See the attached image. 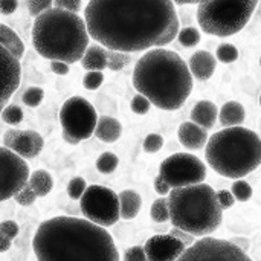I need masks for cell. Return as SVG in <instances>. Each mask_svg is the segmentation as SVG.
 <instances>
[{"label":"cell","instance_id":"1","mask_svg":"<svg viewBox=\"0 0 261 261\" xmlns=\"http://www.w3.org/2000/svg\"><path fill=\"white\" fill-rule=\"evenodd\" d=\"M84 23L99 46L122 54L170 44L180 24L170 0H92L84 8Z\"/></svg>","mask_w":261,"mask_h":261},{"label":"cell","instance_id":"2","mask_svg":"<svg viewBox=\"0 0 261 261\" xmlns=\"http://www.w3.org/2000/svg\"><path fill=\"white\" fill-rule=\"evenodd\" d=\"M32 249L37 261H119L106 228L69 216L43 222L34 236Z\"/></svg>","mask_w":261,"mask_h":261},{"label":"cell","instance_id":"3","mask_svg":"<svg viewBox=\"0 0 261 261\" xmlns=\"http://www.w3.org/2000/svg\"><path fill=\"white\" fill-rule=\"evenodd\" d=\"M133 87L162 110L180 109L193 92V76L184 58L168 49L144 54L133 70Z\"/></svg>","mask_w":261,"mask_h":261},{"label":"cell","instance_id":"4","mask_svg":"<svg viewBox=\"0 0 261 261\" xmlns=\"http://www.w3.org/2000/svg\"><path fill=\"white\" fill-rule=\"evenodd\" d=\"M32 44L41 57L50 61L66 64L81 61L89 46L84 18L78 14L50 8L34 20Z\"/></svg>","mask_w":261,"mask_h":261},{"label":"cell","instance_id":"5","mask_svg":"<svg viewBox=\"0 0 261 261\" xmlns=\"http://www.w3.org/2000/svg\"><path fill=\"white\" fill-rule=\"evenodd\" d=\"M205 158L216 173L239 180L260 165V136L245 127L223 128L208 139Z\"/></svg>","mask_w":261,"mask_h":261},{"label":"cell","instance_id":"6","mask_svg":"<svg viewBox=\"0 0 261 261\" xmlns=\"http://www.w3.org/2000/svg\"><path fill=\"white\" fill-rule=\"evenodd\" d=\"M167 202L173 228L193 237H208L222 223V210L210 185L174 188L168 193Z\"/></svg>","mask_w":261,"mask_h":261},{"label":"cell","instance_id":"7","mask_svg":"<svg viewBox=\"0 0 261 261\" xmlns=\"http://www.w3.org/2000/svg\"><path fill=\"white\" fill-rule=\"evenodd\" d=\"M257 0H216L197 6V21L203 32L216 37H229L240 32L251 20Z\"/></svg>","mask_w":261,"mask_h":261},{"label":"cell","instance_id":"8","mask_svg":"<svg viewBox=\"0 0 261 261\" xmlns=\"http://www.w3.org/2000/svg\"><path fill=\"white\" fill-rule=\"evenodd\" d=\"M60 122L63 128V139L67 144L76 145L93 135L98 115L95 107L87 99L72 96L61 106Z\"/></svg>","mask_w":261,"mask_h":261},{"label":"cell","instance_id":"9","mask_svg":"<svg viewBox=\"0 0 261 261\" xmlns=\"http://www.w3.org/2000/svg\"><path fill=\"white\" fill-rule=\"evenodd\" d=\"M159 177L171 188H185L203 184L206 179L205 164L194 154L176 153L162 161Z\"/></svg>","mask_w":261,"mask_h":261},{"label":"cell","instance_id":"10","mask_svg":"<svg viewBox=\"0 0 261 261\" xmlns=\"http://www.w3.org/2000/svg\"><path fill=\"white\" fill-rule=\"evenodd\" d=\"M80 200L81 213L90 223L101 228H109L119 220V202L118 194L113 190L90 185Z\"/></svg>","mask_w":261,"mask_h":261},{"label":"cell","instance_id":"11","mask_svg":"<svg viewBox=\"0 0 261 261\" xmlns=\"http://www.w3.org/2000/svg\"><path fill=\"white\" fill-rule=\"evenodd\" d=\"M176 261H254L232 242L203 237L188 246Z\"/></svg>","mask_w":261,"mask_h":261},{"label":"cell","instance_id":"12","mask_svg":"<svg viewBox=\"0 0 261 261\" xmlns=\"http://www.w3.org/2000/svg\"><path fill=\"white\" fill-rule=\"evenodd\" d=\"M29 179V167L15 153L0 147V202L12 199Z\"/></svg>","mask_w":261,"mask_h":261},{"label":"cell","instance_id":"13","mask_svg":"<svg viewBox=\"0 0 261 261\" xmlns=\"http://www.w3.org/2000/svg\"><path fill=\"white\" fill-rule=\"evenodd\" d=\"M130 61L132 60L128 54L109 50L99 44H90L81 58V66L87 72H102L104 69L122 70Z\"/></svg>","mask_w":261,"mask_h":261},{"label":"cell","instance_id":"14","mask_svg":"<svg viewBox=\"0 0 261 261\" xmlns=\"http://www.w3.org/2000/svg\"><path fill=\"white\" fill-rule=\"evenodd\" d=\"M44 141L35 130H6L3 135V147L20 156L21 159H32L43 150Z\"/></svg>","mask_w":261,"mask_h":261},{"label":"cell","instance_id":"15","mask_svg":"<svg viewBox=\"0 0 261 261\" xmlns=\"http://www.w3.org/2000/svg\"><path fill=\"white\" fill-rule=\"evenodd\" d=\"M21 80V66L6 47L0 44V102H8L18 89Z\"/></svg>","mask_w":261,"mask_h":261},{"label":"cell","instance_id":"16","mask_svg":"<svg viewBox=\"0 0 261 261\" xmlns=\"http://www.w3.org/2000/svg\"><path fill=\"white\" fill-rule=\"evenodd\" d=\"M187 248L182 242L167 236H154L144 245L147 261H176Z\"/></svg>","mask_w":261,"mask_h":261},{"label":"cell","instance_id":"17","mask_svg":"<svg viewBox=\"0 0 261 261\" xmlns=\"http://www.w3.org/2000/svg\"><path fill=\"white\" fill-rule=\"evenodd\" d=\"M187 66H188L191 76L197 78L199 81H206L216 72L217 60L208 50H197L191 55Z\"/></svg>","mask_w":261,"mask_h":261},{"label":"cell","instance_id":"18","mask_svg":"<svg viewBox=\"0 0 261 261\" xmlns=\"http://www.w3.org/2000/svg\"><path fill=\"white\" fill-rule=\"evenodd\" d=\"M177 136H179L180 144L184 147H187L188 150H199L208 142L206 130H203L202 127L193 124L191 121L190 122L187 121L179 127Z\"/></svg>","mask_w":261,"mask_h":261},{"label":"cell","instance_id":"19","mask_svg":"<svg viewBox=\"0 0 261 261\" xmlns=\"http://www.w3.org/2000/svg\"><path fill=\"white\" fill-rule=\"evenodd\" d=\"M217 116H219V109L211 101H199L191 110V122L202 127L203 130L213 128Z\"/></svg>","mask_w":261,"mask_h":261},{"label":"cell","instance_id":"20","mask_svg":"<svg viewBox=\"0 0 261 261\" xmlns=\"http://www.w3.org/2000/svg\"><path fill=\"white\" fill-rule=\"evenodd\" d=\"M121 133H122V125H121V122L118 119H115L113 116H101V118H98L93 135L99 141L107 142V144L116 142L121 138Z\"/></svg>","mask_w":261,"mask_h":261},{"label":"cell","instance_id":"21","mask_svg":"<svg viewBox=\"0 0 261 261\" xmlns=\"http://www.w3.org/2000/svg\"><path fill=\"white\" fill-rule=\"evenodd\" d=\"M118 202H119V217H122L124 220L135 219L142 206L141 196L133 190H124L122 193H119Z\"/></svg>","mask_w":261,"mask_h":261},{"label":"cell","instance_id":"22","mask_svg":"<svg viewBox=\"0 0 261 261\" xmlns=\"http://www.w3.org/2000/svg\"><path fill=\"white\" fill-rule=\"evenodd\" d=\"M219 118L225 128L242 127V124L246 118V110L240 102L229 101V102L223 104V107L219 110Z\"/></svg>","mask_w":261,"mask_h":261},{"label":"cell","instance_id":"23","mask_svg":"<svg viewBox=\"0 0 261 261\" xmlns=\"http://www.w3.org/2000/svg\"><path fill=\"white\" fill-rule=\"evenodd\" d=\"M0 44L6 47L17 60H21L24 54V44L18 34L3 23H0Z\"/></svg>","mask_w":261,"mask_h":261},{"label":"cell","instance_id":"24","mask_svg":"<svg viewBox=\"0 0 261 261\" xmlns=\"http://www.w3.org/2000/svg\"><path fill=\"white\" fill-rule=\"evenodd\" d=\"M28 187L35 193L37 197H44L50 193L52 187H54V180L52 176L44 171V170H35L29 174L28 179Z\"/></svg>","mask_w":261,"mask_h":261},{"label":"cell","instance_id":"25","mask_svg":"<svg viewBox=\"0 0 261 261\" xmlns=\"http://www.w3.org/2000/svg\"><path fill=\"white\" fill-rule=\"evenodd\" d=\"M151 219L156 223H165L170 220V211H168V202L165 197L156 199L151 205V211H150Z\"/></svg>","mask_w":261,"mask_h":261},{"label":"cell","instance_id":"26","mask_svg":"<svg viewBox=\"0 0 261 261\" xmlns=\"http://www.w3.org/2000/svg\"><path fill=\"white\" fill-rule=\"evenodd\" d=\"M119 164V159L115 153H110V151H106L102 153L98 159H96V168L99 173L102 174H110L116 170Z\"/></svg>","mask_w":261,"mask_h":261},{"label":"cell","instance_id":"27","mask_svg":"<svg viewBox=\"0 0 261 261\" xmlns=\"http://www.w3.org/2000/svg\"><path fill=\"white\" fill-rule=\"evenodd\" d=\"M200 31L197 28H193V26H188V28H184L177 32V40L182 46L185 47H193V46H197L199 41H200Z\"/></svg>","mask_w":261,"mask_h":261},{"label":"cell","instance_id":"28","mask_svg":"<svg viewBox=\"0 0 261 261\" xmlns=\"http://www.w3.org/2000/svg\"><path fill=\"white\" fill-rule=\"evenodd\" d=\"M214 58L222 63H234L239 58V49L231 43H223L217 47Z\"/></svg>","mask_w":261,"mask_h":261},{"label":"cell","instance_id":"29","mask_svg":"<svg viewBox=\"0 0 261 261\" xmlns=\"http://www.w3.org/2000/svg\"><path fill=\"white\" fill-rule=\"evenodd\" d=\"M231 194L234 196L236 200L239 202H248L251 197H252V187L246 182V180H236L232 184V188H231Z\"/></svg>","mask_w":261,"mask_h":261},{"label":"cell","instance_id":"30","mask_svg":"<svg viewBox=\"0 0 261 261\" xmlns=\"http://www.w3.org/2000/svg\"><path fill=\"white\" fill-rule=\"evenodd\" d=\"M2 119L9 125H17L23 121V110L15 104H8L2 112Z\"/></svg>","mask_w":261,"mask_h":261},{"label":"cell","instance_id":"31","mask_svg":"<svg viewBox=\"0 0 261 261\" xmlns=\"http://www.w3.org/2000/svg\"><path fill=\"white\" fill-rule=\"evenodd\" d=\"M86 190H87V184H86V180H84L83 177H80V176H78V177H73V179L69 182V185H67V194H69V197H70L72 200L81 199Z\"/></svg>","mask_w":261,"mask_h":261},{"label":"cell","instance_id":"32","mask_svg":"<svg viewBox=\"0 0 261 261\" xmlns=\"http://www.w3.org/2000/svg\"><path fill=\"white\" fill-rule=\"evenodd\" d=\"M44 98V92L40 87H29L24 93H23V102L28 107H37L40 106V102Z\"/></svg>","mask_w":261,"mask_h":261},{"label":"cell","instance_id":"33","mask_svg":"<svg viewBox=\"0 0 261 261\" xmlns=\"http://www.w3.org/2000/svg\"><path fill=\"white\" fill-rule=\"evenodd\" d=\"M104 81V73L102 72H87L83 78V86L87 90H96Z\"/></svg>","mask_w":261,"mask_h":261},{"label":"cell","instance_id":"34","mask_svg":"<svg viewBox=\"0 0 261 261\" xmlns=\"http://www.w3.org/2000/svg\"><path fill=\"white\" fill-rule=\"evenodd\" d=\"M18 205H21V206H29V205H32L35 200H37V196H35V193L28 187V184L12 197Z\"/></svg>","mask_w":261,"mask_h":261},{"label":"cell","instance_id":"35","mask_svg":"<svg viewBox=\"0 0 261 261\" xmlns=\"http://www.w3.org/2000/svg\"><path fill=\"white\" fill-rule=\"evenodd\" d=\"M150 107H151L150 101L147 98H144L142 95H139V93L136 96H133L132 102H130V109L136 115H147L150 112Z\"/></svg>","mask_w":261,"mask_h":261},{"label":"cell","instance_id":"36","mask_svg":"<svg viewBox=\"0 0 261 261\" xmlns=\"http://www.w3.org/2000/svg\"><path fill=\"white\" fill-rule=\"evenodd\" d=\"M164 147V138L158 133H151L144 141V150L147 153H158Z\"/></svg>","mask_w":261,"mask_h":261},{"label":"cell","instance_id":"37","mask_svg":"<svg viewBox=\"0 0 261 261\" xmlns=\"http://www.w3.org/2000/svg\"><path fill=\"white\" fill-rule=\"evenodd\" d=\"M52 8V2L50 0H31L28 2V9H29V14L32 17H38L41 15L44 11L50 9Z\"/></svg>","mask_w":261,"mask_h":261},{"label":"cell","instance_id":"38","mask_svg":"<svg viewBox=\"0 0 261 261\" xmlns=\"http://www.w3.org/2000/svg\"><path fill=\"white\" fill-rule=\"evenodd\" d=\"M81 6H83V3L80 0H55V2H52V8L67 11L72 14H76L81 9Z\"/></svg>","mask_w":261,"mask_h":261},{"label":"cell","instance_id":"39","mask_svg":"<svg viewBox=\"0 0 261 261\" xmlns=\"http://www.w3.org/2000/svg\"><path fill=\"white\" fill-rule=\"evenodd\" d=\"M216 199H217V203L220 206V210H229L232 208V205L236 203V199L234 196L231 194V191L228 190H220V191H216Z\"/></svg>","mask_w":261,"mask_h":261},{"label":"cell","instance_id":"40","mask_svg":"<svg viewBox=\"0 0 261 261\" xmlns=\"http://www.w3.org/2000/svg\"><path fill=\"white\" fill-rule=\"evenodd\" d=\"M18 231H20L18 225H17L15 222H12V220L2 222V223H0V236L6 237V239L11 240V242H12V239H15V237L18 236Z\"/></svg>","mask_w":261,"mask_h":261},{"label":"cell","instance_id":"41","mask_svg":"<svg viewBox=\"0 0 261 261\" xmlns=\"http://www.w3.org/2000/svg\"><path fill=\"white\" fill-rule=\"evenodd\" d=\"M125 261H147L142 246H133L125 252Z\"/></svg>","mask_w":261,"mask_h":261},{"label":"cell","instance_id":"42","mask_svg":"<svg viewBox=\"0 0 261 261\" xmlns=\"http://www.w3.org/2000/svg\"><path fill=\"white\" fill-rule=\"evenodd\" d=\"M170 236L174 237V239H177L179 242H182L185 248H188V246H191L194 243V237L193 236H190V234H187V232H184V231H180L177 228H171Z\"/></svg>","mask_w":261,"mask_h":261},{"label":"cell","instance_id":"43","mask_svg":"<svg viewBox=\"0 0 261 261\" xmlns=\"http://www.w3.org/2000/svg\"><path fill=\"white\" fill-rule=\"evenodd\" d=\"M17 8H18V2H15V0H0V14L2 15H11L12 12H15Z\"/></svg>","mask_w":261,"mask_h":261},{"label":"cell","instance_id":"44","mask_svg":"<svg viewBox=\"0 0 261 261\" xmlns=\"http://www.w3.org/2000/svg\"><path fill=\"white\" fill-rule=\"evenodd\" d=\"M153 185H154V191L158 193V194H161V196H165V194H168L170 191H171V188L158 176L156 179H154V182H153Z\"/></svg>","mask_w":261,"mask_h":261},{"label":"cell","instance_id":"45","mask_svg":"<svg viewBox=\"0 0 261 261\" xmlns=\"http://www.w3.org/2000/svg\"><path fill=\"white\" fill-rule=\"evenodd\" d=\"M50 69L57 75H67L69 73V64L61 61H50Z\"/></svg>","mask_w":261,"mask_h":261},{"label":"cell","instance_id":"46","mask_svg":"<svg viewBox=\"0 0 261 261\" xmlns=\"http://www.w3.org/2000/svg\"><path fill=\"white\" fill-rule=\"evenodd\" d=\"M11 249V240H8L6 237L0 236V254L2 252H6Z\"/></svg>","mask_w":261,"mask_h":261},{"label":"cell","instance_id":"47","mask_svg":"<svg viewBox=\"0 0 261 261\" xmlns=\"http://www.w3.org/2000/svg\"><path fill=\"white\" fill-rule=\"evenodd\" d=\"M8 106V102H0V115H2V112H3V109Z\"/></svg>","mask_w":261,"mask_h":261}]
</instances>
